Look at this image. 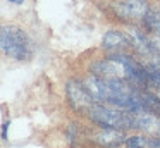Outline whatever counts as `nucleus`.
Masks as SVG:
<instances>
[{
	"label": "nucleus",
	"instance_id": "nucleus-1",
	"mask_svg": "<svg viewBox=\"0 0 160 148\" xmlns=\"http://www.w3.org/2000/svg\"><path fill=\"white\" fill-rule=\"evenodd\" d=\"M84 86L93 95L97 103L128 110V112H143L141 102H139L141 89H138L124 79H105L90 76L84 81Z\"/></svg>",
	"mask_w": 160,
	"mask_h": 148
},
{
	"label": "nucleus",
	"instance_id": "nucleus-2",
	"mask_svg": "<svg viewBox=\"0 0 160 148\" xmlns=\"http://www.w3.org/2000/svg\"><path fill=\"white\" fill-rule=\"evenodd\" d=\"M2 52L12 60H28L33 55V43L26 31L16 24H5L0 31Z\"/></svg>",
	"mask_w": 160,
	"mask_h": 148
},
{
	"label": "nucleus",
	"instance_id": "nucleus-3",
	"mask_svg": "<svg viewBox=\"0 0 160 148\" xmlns=\"http://www.w3.org/2000/svg\"><path fill=\"white\" fill-rule=\"evenodd\" d=\"M86 115L102 127H112V129H121V131L132 129V112H128V110L97 103V105L91 107V110Z\"/></svg>",
	"mask_w": 160,
	"mask_h": 148
},
{
	"label": "nucleus",
	"instance_id": "nucleus-4",
	"mask_svg": "<svg viewBox=\"0 0 160 148\" xmlns=\"http://www.w3.org/2000/svg\"><path fill=\"white\" fill-rule=\"evenodd\" d=\"M90 71H91V76H97V78L124 79V81L129 79L128 69H126L124 62L121 60L119 54H114L112 57H108V59H102V60L93 62L91 67H90Z\"/></svg>",
	"mask_w": 160,
	"mask_h": 148
},
{
	"label": "nucleus",
	"instance_id": "nucleus-5",
	"mask_svg": "<svg viewBox=\"0 0 160 148\" xmlns=\"http://www.w3.org/2000/svg\"><path fill=\"white\" fill-rule=\"evenodd\" d=\"M110 7L122 21H141L150 14L148 0H112Z\"/></svg>",
	"mask_w": 160,
	"mask_h": 148
},
{
	"label": "nucleus",
	"instance_id": "nucleus-6",
	"mask_svg": "<svg viewBox=\"0 0 160 148\" xmlns=\"http://www.w3.org/2000/svg\"><path fill=\"white\" fill-rule=\"evenodd\" d=\"M66 96H67L69 105L79 114H88L91 110V107L97 105V100L88 91L84 83L69 81L66 84Z\"/></svg>",
	"mask_w": 160,
	"mask_h": 148
},
{
	"label": "nucleus",
	"instance_id": "nucleus-7",
	"mask_svg": "<svg viewBox=\"0 0 160 148\" xmlns=\"http://www.w3.org/2000/svg\"><path fill=\"white\" fill-rule=\"evenodd\" d=\"M93 141L102 148H117L121 145H126L124 133L121 129H112V127H100L93 134Z\"/></svg>",
	"mask_w": 160,
	"mask_h": 148
},
{
	"label": "nucleus",
	"instance_id": "nucleus-8",
	"mask_svg": "<svg viewBox=\"0 0 160 148\" xmlns=\"http://www.w3.org/2000/svg\"><path fill=\"white\" fill-rule=\"evenodd\" d=\"M102 47L105 48L107 52H114V54H121L122 50H128V48H132L131 38L129 34L122 33V31H115L110 29L103 34L102 38Z\"/></svg>",
	"mask_w": 160,
	"mask_h": 148
},
{
	"label": "nucleus",
	"instance_id": "nucleus-9",
	"mask_svg": "<svg viewBox=\"0 0 160 148\" xmlns=\"http://www.w3.org/2000/svg\"><path fill=\"white\" fill-rule=\"evenodd\" d=\"M132 127L146 134L160 136V117L148 112H132Z\"/></svg>",
	"mask_w": 160,
	"mask_h": 148
},
{
	"label": "nucleus",
	"instance_id": "nucleus-10",
	"mask_svg": "<svg viewBox=\"0 0 160 148\" xmlns=\"http://www.w3.org/2000/svg\"><path fill=\"white\" fill-rule=\"evenodd\" d=\"M128 34L131 38V43L134 50H138L143 55H152L150 54V47H148V34H145L139 29H131Z\"/></svg>",
	"mask_w": 160,
	"mask_h": 148
},
{
	"label": "nucleus",
	"instance_id": "nucleus-11",
	"mask_svg": "<svg viewBox=\"0 0 160 148\" xmlns=\"http://www.w3.org/2000/svg\"><path fill=\"white\" fill-rule=\"evenodd\" d=\"M145 24L146 28H148L150 31H153V33L160 34V10H150V14L146 16L145 19Z\"/></svg>",
	"mask_w": 160,
	"mask_h": 148
},
{
	"label": "nucleus",
	"instance_id": "nucleus-12",
	"mask_svg": "<svg viewBox=\"0 0 160 148\" xmlns=\"http://www.w3.org/2000/svg\"><path fill=\"white\" fill-rule=\"evenodd\" d=\"M148 47H150V54L155 59L160 57V34L153 33L148 34Z\"/></svg>",
	"mask_w": 160,
	"mask_h": 148
},
{
	"label": "nucleus",
	"instance_id": "nucleus-13",
	"mask_svg": "<svg viewBox=\"0 0 160 148\" xmlns=\"http://www.w3.org/2000/svg\"><path fill=\"white\" fill-rule=\"evenodd\" d=\"M126 146L128 148H146V138L129 136V138H126Z\"/></svg>",
	"mask_w": 160,
	"mask_h": 148
},
{
	"label": "nucleus",
	"instance_id": "nucleus-14",
	"mask_svg": "<svg viewBox=\"0 0 160 148\" xmlns=\"http://www.w3.org/2000/svg\"><path fill=\"white\" fill-rule=\"evenodd\" d=\"M146 67H150L152 71H155V72H158V74H160V57H158V59H153V60H150L148 64H146Z\"/></svg>",
	"mask_w": 160,
	"mask_h": 148
},
{
	"label": "nucleus",
	"instance_id": "nucleus-15",
	"mask_svg": "<svg viewBox=\"0 0 160 148\" xmlns=\"http://www.w3.org/2000/svg\"><path fill=\"white\" fill-rule=\"evenodd\" d=\"M7 127H9V122L5 120L4 126H2V138H4V140H7Z\"/></svg>",
	"mask_w": 160,
	"mask_h": 148
},
{
	"label": "nucleus",
	"instance_id": "nucleus-16",
	"mask_svg": "<svg viewBox=\"0 0 160 148\" xmlns=\"http://www.w3.org/2000/svg\"><path fill=\"white\" fill-rule=\"evenodd\" d=\"M9 2H11V3H14V5H21V3L24 2V0H9Z\"/></svg>",
	"mask_w": 160,
	"mask_h": 148
}]
</instances>
